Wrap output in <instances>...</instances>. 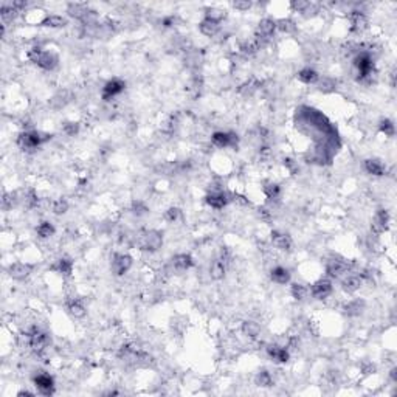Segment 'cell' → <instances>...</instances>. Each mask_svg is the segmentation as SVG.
Returning a JSON list of instances; mask_svg holds the SVG:
<instances>
[{
	"instance_id": "obj_1",
	"label": "cell",
	"mask_w": 397,
	"mask_h": 397,
	"mask_svg": "<svg viewBox=\"0 0 397 397\" xmlns=\"http://www.w3.org/2000/svg\"><path fill=\"white\" fill-rule=\"evenodd\" d=\"M28 58L31 62H34L36 66H39L44 70H53L56 68L59 58L56 53L53 51H44L41 47H33L28 51Z\"/></svg>"
},
{
	"instance_id": "obj_2",
	"label": "cell",
	"mask_w": 397,
	"mask_h": 397,
	"mask_svg": "<svg viewBox=\"0 0 397 397\" xmlns=\"http://www.w3.org/2000/svg\"><path fill=\"white\" fill-rule=\"evenodd\" d=\"M50 138H51V135L41 133L36 131H28V132H22L19 135L17 145L23 150H33V149H37L41 145H44L45 141H49Z\"/></svg>"
},
{
	"instance_id": "obj_3",
	"label": "cell",
	"mask_w": 397,
	"mask_h": 397,
	"mask_svg": "<svg viewBox=\"0 0 397 397\" xmlns=\"http://www.w3.org/2000/svg\"><path fill=\"white\" fill-rule=\"evenodd\" d=\"M163 245V234L160 232H157V230H150V232H146L140 236L138 239V247L140 250H145V251H158L162 248Z\"/></svg>"
},
{
	"instance_id": "obj_4",
	"label": "cell",
	"mask_w": 397,
	"mask_h": 397,
	"mask_svg": "<svg viewBox=\"0 0 397 397\" xmlns=\"http://www.w3.org/2000/svg\"><path fill=\"white\" fill-rule=\"evenodd\" d=\"M354 67L357 70V75L359 79L369 78L372 75V70H374V61L369 56L368 51H362L355 56L354 59Z\"/></svg>"
},
{
	"instance_id": "obj_5",
	"label": "cell",
	"mask_w": 397,
	"mask_h": 397,
	"mask_svg": "<svg viewBox=\"0 0 397 397\" xmlns=\"http://www.w3.org/2000/svg\"><path fill=\"white\" fill-rule=\"evenodd\" d=\"M28 345L36 352H42L44 349L50 345V335L45 331L33 328L28 332Z\"/></svg>"
},
{
	"instance_id": "obj_6",
	"label": "cell",
	"mask_w": 397,
	"mask_h": 397,
	"mask_svg": "<svg viewBox=\"0 0 397 397\" xmlns=\"http://www.w3.org/2000/svg\"><path fill=\"white\" fill-rule=\"evenodd\" d=\"M132 256L128 253H115L112 258V263H110V270L115 276H123L131 270L132 267Z\"/></svg>"
},
{
	"instance_id": "obj_7",
	"label": "cell",
	"mask_w": 397,
	"mask_h": 397,
	"mask_svg": "<svg viewBox=\"0 0 397 397\" xmlns=\"http://www.w3.org/2000/svg\"><path fill=\"white\" fill-rule=\"evenodd\" d=\"M332 281L326 280V278H321V280L315 281L311 287V293L315 299H326L332 293Z\"/></svg>"
},
{
	"instance_id": "obj_8",
	"label": "cell",
	"mask_w": 397,
	"mask_h": 397,
	"mask_svg": "<svg viewBox=\"0 0 397 397\" xmlns=\"http://www.w3.org/2000/svg\"><path fill=\"white\" fill-rule=\"evenodd\" d=\"M33 272V265L27 263H14L8 267V275L16 281H23Z\"/></svg>"
},
{
	"instance_id": "obj_9",
	"label": "cell",
	"mask_w": 397,
	"mask_h": 397,
	"mask_svg": "<svg viewBox=\"0 0 397 397\" xmlns=\"http://www.w3.org/2000/svg\"><path fill=\"white\" fill-rule=\"evenodd\" d=\"M211 140L214 146L222 148V149L237 145V135H234L233 132H214Z\"/></svg>"
},
{
	"instance_id": "obj_10",
	"label": "cell",
	"mask_w": 397,
	"mask_h": 397,
	"mask_svg": "<svg viewBox=\"0 0 397 397\" xmlns=\"http://www.w3.org/2000/svg\"><path fill=\"white\" fill-rule=\"evenodd\" d=\"M276 31V20L273 19H263L259 23H258V28H256V36L259 41L265 42L267 39H270L273 36V33Z\"/></svg>"
},
{
	"instance_id": "obj_11",
	"label": "cell",
	"mask_w": 397,
	"mask_h": 397,
	"mask_svg": "<svg viewBox=\"0 0 397 397\" xmlns=\"http://www.w3.org/2000/svg\"><path fill=\"white\" fill-rule=\"evenodd\" d=\"M34 385L37 391L44 396H51L54 393V380L49 374H39L34 377Z\"/></svg>"
},
{
	"instance_id": "obj_12",
	"label": "cell",
	"mask_w": 397,
	"mask_h": 397,
	"mask_svg": "<svg viewBox=\"0 0 397 397\" xmlns=\"http://www.w3.org/2000/svg\"><path fill=\"white\" fill-rule=\"evenodd\" d=\"M349 22H351L352 33H363L368 28V17L362 11H351L349 13Z\"/></svg>"
},
{
	"instance_id": "obj_13",
	"label": "cell",
	"mask_w": 397,
	"mask_h": 397,
	"mask_svg": "<svg viewBox=\"0 0 397 397\" xmlns=\"http://www.w3.org/2000/svg\"><path fill=\"white\" fill-rule=\"evenodd\" d=\"M124 87H126V84L121 81V79H116V78L110 79V81L106 83L104 89H102V98H104L106 101L115 98L116 95H120L124 90Z\"/></svg>"
},
{
	"instance_id": "obj_14",
	"label": "cell",
	"mask_w": 397,
	"mask_h": 397,
	"mask_svg": "<svg viewBox=\"0 0 397 397\" xmlns=\"http://www.w3.org/2000/svg\"><path fill=\"white\" fill-rule=\"evenodd\" d=\"M363 284V278L357 273H347L341 278V289L347 293H354L357 292Z\"/></svg>"
},
{
	"instance_id": "obj_15",
	"label": "cell",
	"mask_w": 397,
	"mask_h": 397,
	"mask_svg": "<svg viewBox=\"0 0 397 397\" xmlns=\"http://www.w3.org/2000/svg\"><path fill=\"white\" fill-rule=\"evenodd\" d=\"M267 355L275 363H287L289 359H290V354L287 351V347L280 346V345H268L267 346Z\"/></svg>"
},
{
	"instance_id": "obj_16",
	"label": "cell",
	"mask_w": 397,
	"mask_h": 397,
	"mask_svg": "<svg viewBox=\"0 0 397 397\" xmlns=\"http://www.w3.org/2000/svg\"><path fill=\"white\" fill-rule=\"evenodd\" d=\"M388 225H390V214H388L386 210H379L374 219H372V232L376 234H380L386 232Z\"/></svg>"
},
{
	"instance_id": "obj_17",
	"label": "cell",
	"mask_w": 397,
	"mask_h": 397,
	"mask_svg": "<svg viewBox=\"0 0 397 397\" xmlns=\"http://www.w3.org/2000/svg\"><path fill=\"white\" fill-rule=\"evenodd\" d=\"M326 272L331 278H335V280H340V278H343L345 275L349 273V265L345 263V261H329L328 263V267H326Z\"/></svg>"
},
{
	"instance_id": "obj_18",
	"label": "cell",
	"mask_w": 397,
	"mask_h": 397,
	"mask_svg": "<svg viewBox=\"0 0 397 397\" xmlns=\"http://www.w3.org/2000/svg\"><path fill=\"white\" fill-rule=\"evenodd\" d=\"M272 244L273 247L281 250V251H290L293 247V241L289 234L281 233V232H273L272 233Z\"/></svg>"
},
{
	"instance_id": "obj_19",
	"label": "cell",
	"mask_w": 397,
	"mask_h": 397,
	"mask_svg": "<svg viewBox=\"0 0 397 397\" xmlns=\"http://www.w3.org/2000/svg\"><path fill=\"white\" fill-rule=\"evenodd\" d=\"M227 268H228V263L224 261L222 258H217L214 259L211 265H210V276L213 278L214 281H220L224 280V276L227 273Z\"/></svg>"
},
{
	"instance_id": "obj_20",
	"label": "cell",
	"mask_w": 397,
	"mask_h": 397,
	"mask_svg": "<svg viewBox=\"0 0 397 397\" xmlns=\"http://www.w3.org/2000/svg\"><path fill=\"white\" fill-rule=\"evenodd\" d=\"M71 99H73V93H71L70 90H67V89H64V90H59V92L50 99V106H51L54 110H59V109H62V107H66Z\"/></svg>"
},
{
	"instance_id": "obj_21",
	"label": "cell",
	"mask_w": 397,
	"mask_h": 397,
	"mask_svg": "<svg viewBox=\"0 0 397 397\" xmlns=\"http://www.w3.org/2000/svg\"><path fill=\"white\" fill-rule=\"evenodd\" d=\"M171 265L176 272H185V270L193 267V258L186 253H180V255H176L171 259Z\"/></svg>"
},
{
	"instance_id": "obj_22",
	"label": "cell",
	"mask_w": 397,
	"mask_h": 397,
	"mask_svg": "<svg viewBox=\"0 0 397 397\" xmlns=\"http://www.w3.org/2000/svg\"><path fill=\"white\" fill-rule=\"evenodd\" d=\"M364 307H366V303L363 299H351L343 306V314L346 316H360Z\"/></svg>"
},
{
	"instance_id": "obj_23",
	"label": "cell",
	"mask_w": 397,
	"mask_h": 397,
	"mask_svg": "<svg viewBox=\"0 0 397 397\" xmlns=\"http://www.w3.org/2000/svg\"><path fill=\"white\" fill-rule=\"evenodd\" d=\"M364 171H366L369 176H376V177L385 176L386 174L385 165L380 160H377V158H368V160H364Z\"/></svg>"
},
{
	"instance_id": "obj_24",
	"label": "cell",
	"mask_w": 397,
	"mask_h": 397,
	"mask_svg": "<svg viewBox=\"0 0 397 397\" xmlns=\"http://www.w3.org/2000/svg\"><path fill=\"white\" fill-rule=\"evenodd\" d=\"M206 203L214 210H222L228 203V197L224 191H213L206 196Z\"/></svg>"
},
{
	"instance_id": "obj_25",
	"label": "cell",
	"mask_w": 397,
	"mask_h": 397,
	"mask_svg": "<svg viewBox=\"0 0 397 397\" xmlns=\"http://www.w3.org/2000/svg\"><path fill=\"white\" fill-rule=\"evenodd\" d=\"M67 311L68 314L73 316V318H83V316H85L87 311H85V306L83 304V301L81 299H70L67 301Z\"/></svg>"
},
{
	"instance_id": "obj_26",
	"label": "cell",
	"mask_w": 397,
	"mask_h": 397,
	"mask_svg": "<svg viewBox=\"0 0 397 397\" xmlns=\"http://www.w3.org/2000/svg\"><path fill=\"white\" fill-rule=\"evenodd\" d=\"M270 278H272L273 282L284 285V284H287L290 281V273L285 267L278 265V267L272 268V272H270Z\"/></svg>"
},
{
	"instance_id": "obj_27",
	"label": "cell",
	"mask_w": 397,
	"mask_h": 397,
	"mask_svg": "<svg viewBox=\"0 0 397 397\" xmlns=\"http://www.w3.org/2000/svg\"><path fill=\"white\" fill-rule=\"evenodd\" d=\"M39 25L47 27V28H64L67 25V19L62 17V16L51 14V16H45Z\"/></svg>"
},
{
	"instance_id": "obj_28",
	"label": "cell",
	"mask_w": 397,
	"mask_h": 397,
	"mask_svg": "<svg viewBox=\"0 0 397 397\" xmlns=\"http://www.w3.org/2000/svg\"><path fill=\"white\" fill-rule=\"evenodd\" d=\"M198 30H200V33L206 37H213L219 33L220 30V23L217 22H213V20H208V19H203L200 23H198Z\"/></svg>"
},
{
	"instance_id": "obj_29",
	"label": "cell",
	"mask_w": 397,
	"mask_h": 397,
	"mask_svg": "<svg viewBox=\"0 0 397 397\" xmlns=\"http://www.w3.org/2000/svg\"><path fill=\"white\" fill-rule=\"evenodd\" d=\"M297 76H298L299 81L304 83V84H316V83H318V79H320L318 71L311 68V67H306L303 70H299Z\"/></svg>"
},
{
	"instance_id": "obj_30",
	"label": "cell",
	"mask_w": 397,
	"mask_h": 397,
	"mask_svg": "<svg viewBox=\"0 0 397 397\" xmlns=\"http://www.w3.org/2000/svg\"><path fill=\"white\" fill-rule=\"evenodd\" d=\"M89 13H90L89 6L84 5V3H70L68 5V14L71 16V17H76L79 20H84Z\"/></svg>"
},
{
	"instance_id": "obj_31",
	"label": "cell",
	"mask_w": 397,
	"mask_h": 397,
	"mask_svg": "<svg viewBox=\"0 0 397 397\" xmlns=\"http://www.w3.org/2000/svg\"><path fill=\"white\" fill-rule=\"evenodd\" d=\"M53 270L62 276H68V275H71V272H73V263H71V259H68V258H61L58 263L53 265Z\"/></svg>"
},
{
	"instance_id": "obj_32",
	"label": "cell",
	"mask_w": 397,
	"mask_h": 397,
	"mask_svg": "<svg viewBox=\"0 0 397 397\" xmlns=\"http://www.w3.org/2000/svg\"><path fill=\"white\" fill-rule=\"evenodd\" d=\"M242 333L244 335H247L250 338H256L259 333H261V326H259V323L256 321H253V320H247V321H244L242 323Z\"/></svg>"
},
{
	"instance_id": "obj_33",
	"label": "cell",
	"mask_w": 397,
	"mask_h": 397,
	"mask_svg": "<svg viewBox=\"0 0 397 397\" xmlns=\"http://www.w3.org/2000/svg\"><path fill=\"white\" fill-rule=\"evenodd\" d=\"M290 293H292V297L295 298L297 301H304V299L309 297V293H311V290H309L307 285L301 284V282H295V284H292Z\"/></svg>"
},
{
	"instance_id": "obj_34",
	"label": "cell",
	"mask_w": 397,
	"mask_h": 397,
	"mask_svg": "<svg viewBox=\"0 0 397 397\" xmlns=\"http://www.w3.org/2000/svg\"><path fill=\"white\" fill-rule=\"evenodd\" d=\"M19 10L16 8L13 3L11 5H2V8H0V17H2L3 20V25L5 23H10L16 19V16H17Z\"/></svg>"
},
{
	"instance_id": "obj_35",
	"label": "cell",
	"mask_w": 397,
	"mask_h": 397,
	"mask_svg": "<svg viewBox=\"0 0 397 397\" xmlns=\"http://www.w3.org/2000/svg\"><path fill=\"white\" fill-rule=\"evenodd\" d=\"M264 194L268 200H278L281 196V186L278 183H273V182H267L264 185Z\"/></svg>"
},
{
	"instance_id": "obj_36",
	"label": "cell",
	"mask_w": 397,
	"mask_h": 397,
	"mask_svg": "<svg viewBox=\"0 0 397 397\" xmlns=\"http://www.w3.org/2000/svg\"><path fill=\"white\" fill-rule=\"evenodd\" d=\"M255 383L261 388H270L273 385V377L272 374L267 371V369H263V371H259L256 377H255Z\"/></svg>"
},
{
	"instance_id": "obj_37",
	"label": "cell",
	"mask_w": 397,
	"mask_h": 397,
	"mask_svg": "<svg viewBox=\"0 0 397 397\" xmlns=\"http://www.w3.org/2000/svg\"><path fill=\"white\" fill-rule=\"evenodd\" d=\"M205 19L220 23L222 20L225 19V11H224V10H220V8H216V6L206 8V10H205Z\"/></svg>"
},
{
	"instance_id": "obj_38",
	"label": "cell",
	"mask_w": 397,
	"mask_h": 397,
	"mask_svg": "<svg viewBox=\"0 0 397 397\" xmlns=\"http://www.w3.org/2000/svg\"><path fill=\"white\" fill-rule=\"evenodd\" d=\"M36 233L41 239H49V237H51L54 234V227H53V224H50V222H41L39 227L36 228Z\"/></svg>"
},
{
	"instance_id": "obj_39",
	"label": "cell",
	"mask_w": 397,
	"mask_h": 397,
	"mask_svg": "<svg viewBox=\"0 0 397 397\" xmlns=\"http://www.w3.org/2000/svg\"><path fill=\"white\" fill-rule=\"evenodd\" d=\"M276 28L280 30L281 33L292 34V33H295L297 25L292 19H280V20H276Z\"/></svg>"
},
{
	"instance_id": "obj_40",
	"label": "cell",
	"mask_w": 397,
	"mask_h": 397,
	"mask_svg": "<svg viewBox=\"0 0 397 397\" xmlns=\"http://www.w3.org/2000/svg\"><path fill=\"white\" fill-rule=\"evenodd\" d=\"M258 87H259V83L256 81V79H250V81L244 83L239 87V93L245 95V97H250V95H253V93L258 90Z\"/></svg>"
},
{
	"instance_id": "obj_41",
	"label": "cell",
	"mask_w": 397,
	"mask_h": 397,
	"mask_svg": "<svg viewBox=\"0 0 397 397\" xmlns=\"http://www.w3.org/2000/svg\"><path fill=\"white\" fill-rule=\"evenodd\" d=\"M67 210H68V202L66 200V198H56V200L51 202V211L54 214H58V216L66 214Z\"/></svg>"
},
{
	"instance_id": "obj_42",
	"label": "cell",
	"mask_w": 397,
	"mask_h": 397,
	"mask_svg": "<svg viewBox=\"0 0 397 397\" xmlns=\"http://www.w3.org/2000/svg\"><path fill=\"white\" fill-rule=\"evenodd\" d=\"M23 205L27 206V208H34L39 203V198H37V194L33 191V189H28V191L23 193Z\"/></svg>"
},
{
	"instance_id": "obj_43",
	"label": "cell",
	"mask_w": 397,
	"mask_h": 397,
	"mask_svg": "<svg viewBox=\"0 0 397 397\" xmlns=\"http://www.w3.org/2000/svg\"><path fill=\"white\" fill-rule=\"evenodd\" d=\"M318 90L320 92H323V93H331V92H333L335 90V81H333V79H331V78H323V79H318Z\"/></svg>"
},
{
	"instance_id": "obj_44",
	"label": "cell",
	"mask_w": 397,
	"mask_h": 397,
	"mask_svg": "<svg viewBox=\"0 0 397 397\" xmlns=\"http://www.w3.org/2000/svg\"><path fill=\"white\" fill-rule=\"evenodd\" d=\"M131 210H132V213H133L137 217L146 216V214L149 213V208L146 206V203H145V202H141V200H133Z\"/></svg>"
},
{
	"instance_id": "obj_45",
	"label": "cell",
	"mask_w": 397,
	"mask_h": 397,
	"mask_svg": "<svg viewBox=\"0 0 397 397\" xmlns=\"http://www.w3.org/2000/svg\"><path fill=\"white\" fill-rule=\"evenodd\" d=\"M380 132H383L386 137H394L396 135V126H394V123L391 121V120H382L380 121Z\"/></svg>"
},
{
	"instance_id": "obj_46",
	"label": "cell",
	"mask_w": 397,
	"mask_h": 397,
	"mask_svg": "<svg viewBox=\"0 0 397 397\" xmlns=\"http://www.w3.org/2000/svg\"><path fill=\"white\" fill-rule=\"evenodd\" d=\"M182 216V211L177 208V206H171L165 211V219L169 222V224H174V222H177Z\"/></svg>"
},
{
	"instance_id": "obj_47",
	"label": "cell",
	"mask_w": 397,
	"mask_h": 397,
	"mask_svg": "<svg viewBox=\"0 0 397 397\" xmlns=\"http://www.w3.org/2000/svg\"><path fill=\"white\" fill-rule=\"evenodd\" d=\"M17 202V198H16V194L13 193H5L3 197H2V206L3 210H11L13 206Z\"/></svg>"
},
{
	"instance_id": "obj_48",
	"label": "cell",
	"mask_w": 397,
	"mask_h": 397,
	"mask_svg": "<svg viewBox=\"0 0 397 397\" xmlns=\"http://www.w3.org/2000/svg\"><path fill=\"white\" fill-rule=\"evenodd\" d=\"M62 131H64V133H67L68 137H75V135L79 132V124L75 121H67V123H64V126H62Z\"/></svg>"
},
{
	"instance_id": "obj_49",
	"label": "cell",
	"mask_w": 397,
	"mask_h": 397,
	"mask_svg": "<svg viewBox=\"0 0 397 397\" xmlns=\"http://www.w3.org/2000/svg\"><path fill=\"white\" fill-rule=\"evenodd\" d=\"M186 62H188V66L197 67L198 64H200V56H198V53H197V51L189 53L188 56H186Z\"/></svg>"
},
{
	"instance_id": "obj_50",
	"label": "cell",
	"mask_w": 397,
	"mask_h": 397,
	"mask_svg": "<svg viewBox=\"0 0 397 397\" xmlns=\"http://www.w3.org/2000/svg\"><path fill=\"white\" fill-rule=\"evenodd\" d=\"M251 2L250 0H237V2L233 3V6L236 8V10H239V11H248L250 8H251Z\"/></svg>"
},
{
	"instance_id": "obj_51",
	"label": "cell",
	"mask_w": 397,
	"mask_h": 397,
	"mask_svg": "<svg viewBox=\"0 0 397 397\" xmlns=\"http://www.w3.org/2000/svg\"><path fill=\"white\" fill-rule=\"evenodd\" d=\"M290 6L293 8L295 11L298 13H304L306 11V8L309 6V2H304V0H295V2H292Z\"/></svg>"
},
{
	"instance_id": "obj_52",
	"label": "cell",
	"mask_w": 397,
	"mask_h": 397,
	"mask_svg": "<svg viewBox=\"0 0 397 397\" xmlns=\"http://www.w3.org/2000/svg\"><path fill=\"white\" fill-rule=\"evenodd\" d=\"M374 364H371V363H366V366L363 368V371H364V374H371V372H374Z\"/></svg>"
},
{
	"instance_id": "obj_53",
	"label": "cell",
	"mask_w": 397,
	"mask_h": 397,
	"mask_svg": "<svg viewBox=\"0 0 397 397\" xmlns=\"http://www.w3.org/2000/svg\"><path fill=\"white\" fill-rule=\"evenodd\" d=\"M234 200H236V202H239V203H242V205H247V203H248V200H245V197H244V196H239V194H234Z\"/></svg>"
},
{
	"instance_id": "obj_54",
	"label": "cell",
	"mask_w": 397,
	"mask_h": 397,
	"mask_svg": "<svg viewBox=\"0 0 397 397\" xmlns=\"http://www.w3.org/2000/svg\"><path fill=\"white\" fill-rule=\"evenodd\" d=\"M396 372H397V369H396V368H393V369H391V379H393V382H397V376H396Z\"/></svg>"
},
{
	"instance_id": "obj_55",
	"label": "cell",
	"mask_w": 397,
	"mask_h": 397,
	"mask_svg": "<svg viewBox=\"0 0 397 397\" xmlns=\"http://www.w3.org/2000/svg\"><path fill=\"white\" fill-rule=\"evenodd\" d=\"M17 396H33V393H30V391H19Z\"/></svg>"
}]
</instances>
